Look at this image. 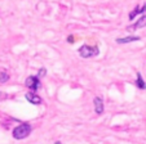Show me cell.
<instances>
[{
	"label": "cell",
	"instance_id": "cell-1",
	"mask_svg": "<svg viewBox=\"0 0 146 144\" xmlns=\"http://www.w3.org/2000/svg\"><path fill=\"white\" fill-rule=\"evenodd\" d=\"M31 130H33V128H31L30 124H21V125H18L17 128H14L13 138L17 139V140L25 139L31 134Z\"/></svg>",
	"mask_w": 146,
	"mask_h": 144
},
{
	"label": "cell",
	"instance_id": "cell-2",
	"mask_svg": "<svg viewBox=\"0 0 146 144\" xmlns=\"http://www.w3.org/2000/svg\"><path fill=\"white\" fill-rule=\"evenodd\" d=\"M79 54L83 58H91L93 55L98 54V48L97 46H89V45H83L79 48Z\"/></svg>",
	"mask_w": 146,
	"mask_h": 144
},
{
	"label": "cell",
	"instance_id": "cell-3",
	"mask_svg": "<svg viewBox=\"0 0 146 144\" xmlns=\"http://www.w3.org/2000/svg\"><path fill=\"white\" fill-rule=\"evenodd\" d=\"M25 85L29 87V89H31L34 93H35L36 90L40 87V80H39L38 76H29L25 81Z\"/></svg>",
	"mask_w": 146,
	"mask_h": 144
},
{
	"label": "cell",
	"instance_id": "cell-4",
	"mask_svg": "<svg viewBox=\"0 0 146 144\" xmlns=\"http://www.w3.org/2000/svg\"><path fill=\"white\" fill-rule=\"evenodd\" d=\"M93 106H94V112L97 114L104 113V101H102L101 97H96L93 99Z\"/></svg>",
	"mask_w": 146,
	"mask_h": 144
},
{
	"label": "cell",
	"instance_id": "cell-5",
	"mask_svg": "<svg viewBox=\"0 0 146 144\" xmlns=\"http://www.w3.org/2000/svg\"><path fill=\"white\" fill-rule=\"evenodd\" d=\"M25 97H26V99H27L30 103H33V104H40L41 103V98L39 97L38 94H36V93H34V91L27 93Z\"/></svg>",
	"mask_w": 146,
	"mask_h": 144
},
{
	"label": "cell",
	"instance_id": "cell-6",
	"mask_svg": "<svg viewBox=\"0 0 146 144\" xmlns=\"http://www.w3.org/2000/svg\"><path fill=\"white\" fill-rule=\"evenodd\" d=\"M142 27H146V14L141 17V18L136 22L135 25L129 26V27H128V30H137V28H142Z\"/></svg>",
	"mask_w": 146,
	"mask_h": 144
},
{
	"label": "cell",
	"instance_id": "cell-7",
	"mask_svg": "<svg viewBox=\"0 0 146 144\" xmlns=\"http://www.w3.org/2000/svg\"><path fill=\"white\" fill-rule=\"evenodd\" d=\"M140 36H127V37H121V39H116L118 44H127V43H132V41H138Z\"/></svg>",
	"mask_w": 146,
	"mask_h": 144
},
{
	"label": "cell",
	"instance_id": "cell-8",
	"mask_svg": "<svg viewBox=\"0 0 146 144\" xmlns=\"http://www.w3.org/2000/svg\"><path fill=\"white\" fill-rule=\"evenodd\" d=\"M145 11H146V4H145V5L142 7V8H140V7L137 5V7H136V8L133 9V11H132V12H131V13H129V19H131V21H132V19L135 18V17L137 16V14H140V13H143V12H145Z\"/></svg>",
	"mask_w": 146,
	"mask_h": 144
},
{
	"label": "cell",
	"instance_id": "cell-9",
	"mask_svg": "<svg viewBox=\"0 0 146 144\" xmlns=\"http://www.w3.org/2000/svg\"><path fill=\"white\" fill-rule=\"evenodd\" d=\"M136 85H137V87H138V89H141V90L146 89V84H145V81H143V79H142V76H141L140 72H137V80H136Z\"/></svg>",
	"mask_w": 146,
	"mask_h": 144
},
{
	"label": "cell",
	"instance_id": "cell-10",
	"mask_svg": "<svg viewBox=\"0 0 146 144\" xmlns=\"http://www.w3.org/2000/svg\"><path fill=\"white\" fill-rule=\"evenodd\" d=\"M9 80V75L7 74L5 71H1L0 72V84H4V82H7Z\"/></svg>",
	"mask_w": 146,
	"mask_h": 144
},
{
	"label": "cell",
	"instance_id": "cell-11",
	"mask_svg": "<svg viewBox=\"0 0 146 144\" xmlns=\"http://www.w3.org/2000/svg\"><path fill=\"white\" fill-rule=\"evenodd\" d=\"M47 75V70L45 68H40L39 70V74H38V77H44Z\"/></svg>",
	"mask_w": 146,
	"mask_h": 144
},
{
	"label": "cell",
	"instance_id": "cell-12",
	"mask_svg": "<svg viewBox=\"0 0 146 144\" xmlns=\"http://www.w3.org/2000/svg\"><path fill=\"white\" fill-rule=\"evenodd\" d=\"M7 98H8V95L4 91H0V99H7Z\"/></svg>",
	"mask_w": 146,
	"mask_h": 144
},
{
	"label": "cell",
	"instance_id": "cell-13",
	"mask_svg": "<svg viewBox=\"0 0 146 144\" xmlns=\"http://www.w3.org/2000/svg\"><path fill=\"white\" fill-rule=\"evenodd\" d=\"M67 40H69V43H74V37H72V36H69V39H67Z\"/></svg>",
	"mask_w": 146,
	"mask_h": 144
},
{
	"label": "cell",
	"instance_id": "cell-14",
	"mask_svg": "<svg viewBox=\"0 0 146 144\" xmlns=\"http://www.w3.org/2000/svg\"><path fill=\"white\" fill-rule=\"evenodd\" d=\"M54 144H62V143H61V141H56Z\"/></svg>",
	"mask_w": 146,
	"mask_h": 144
}]
</instances>
